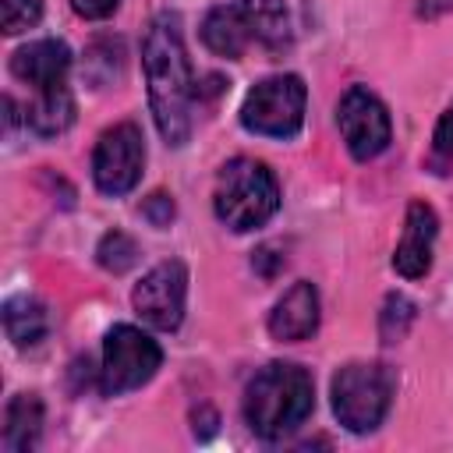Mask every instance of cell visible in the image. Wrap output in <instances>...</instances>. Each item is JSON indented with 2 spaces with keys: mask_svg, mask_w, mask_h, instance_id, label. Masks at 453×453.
Wrapping results in <instances>:
<instances>
[{
  "mask_svg": "<svg viewBox=\"0 0 453 453\" xmlns=\"http://www.w3.org/2000/svg\"><path fill=\"white\" fill-rule=\"evenodd\" d=\"M393 400V375L382 365H347L333 375V411L343 428L372 432Z\"/></svg>",
  "mask_w": 453,
  "mask_h": 453,
  "instance_id": "cell-5",
  "label": "cell"
},
{
  "mask_svg": "<svg viewBox=\"0 0 453 453\" xmlns=\"http://www.w3.org/2000/svg\"><path fill=\"white\" fill-rule=\"evenodd\" d=\"M202 39L212 53L230 60H237L248 46L283 50L290 42V14L283 0H234L205 14Z\"/></svg>",
  "mask_w": 453,
  "mask_h": 453,
  "instance_id": "cell-3",
  "label": "cell"
},
{
  "mask_svg": "<svg viewBox=\"0 0 453 453\" xmlns=\"http://www.w3.org/2000/svg\"><path fill=\"white\" fill-rule=\"evenodd\" d=\"M74 120V99H71V88L67 85H57V88H42L35 92L32 106H28V127L35 134H60L67 131V124Z\"/></svg>",
  "mask_w": 453,
  "mask_h": 453,
  "instance_id": "cell-15",
  "label": "cell"
},
{
  "mask_svg": "<svg viewBox=\"0 0 453 453\" xmlns=\"http://www.w3.org/2000/svg\"><path fill=\"white\" fill-rule=\"evenodd\" d=\"M4 329L18 347H35L50 329V315L35 297H14L4 308Z\"/></svg>",
  "mask_w": 453,
  "mask_h": 453,
  "instance_id": "cell-16",
  "label": "cell"
},
{
  "mask_svg": "<svg viewBox=\"0 0 453 453\" xmlns=\"http://www.w3.org/2000/svg\"><path fill=\"white\" fill-rule=\"evenodd\" d=\"M159 361V343L149 333L134 326H113L103 343V393L117 396L145 386L156 375Z\"/></svg>",
  "mask_w": 453,
  "mask_h": 453,
  "instance_id": "cell-7",
  "label": "cell"
},
{
  "mask_svg": "<svg viewBox=\"0 0 453 453\" xmlns=\"http://www.w3.org/2000/svg\"><path fill=\"white\" fill-rule=\"evenodd\" d=\"M432 156H435V159H453V106H446V113H442L439 124H435Z\"/></svg>",
  "mask_w": 453,
  "mask_h": 453,
  "instance_id": "cell-20",
  "label": "cell"
},
{
  "mask_svg": "<svg viewBox=\"0 0 453 453\" xmlns=\"http://www.w3.org/2000/svg\"><path fill=\"white\" fill-rule=\"evenodd\" d=\"M319 329V294L311 283H294L269 311V333L283 343L308 340Z\"/></svg>",
  "mask_w": 453,
  "mask_h": 453,
  "instance_id": "cell-13",
  "label": "cell"
},
{
  "mask_svg": "<svg viewBox=\"0 0 453 453\" xmlns=\"http://www.w3.org/2000/svg\"><path fill=\"white\" fill-rule=\"evenodd\" d=\"M39 432H42V403L32 393H18L4 414V449L25 453L35 446Z\"/></svg>",
  "mask_w": 453,
  "mask_h": 453,
  "instance_id": "cell-14",
  "label": "cell"
},
{
  "mask_svg": "<svg viewBox=\"0 0 453 453\" xmlns=\"http://www.w3.org/2000/svg\"><path fill=\"white\" fill-rule=\"evenodd\" d=\"M336 124H340V134H343V142H347L354 159L379 156L389 145V134H393L386 106L361 85L343 92V99L336 106Z\"/></svg>",
  "mask_w": 453,
  "mask_h": 453,
  "instance_id": "cell-9",
  "label": "cell"
},
{
  "mask_svg": "<svg viewBox=\"0 0 453 453\" xmlns=\"http://www.w3.org/2000/svg\"><path fill=\"white\" fill-rule=\"evenodd\" d=\"M99 265L103 269H110V273H124V269H131L134 265V258H138V244L127 237V234H120V230H110L103 241H99Z\"/></svg>",
  "mask_w": 453,
  "mask_h": 453,
  "instance_id": "cell-17",
  "label": "cell"
},
{
  "mask_svg": "<svg viewBox=\"0 0 453 453\" xmlns=\"http://www.w3.org/2000/svg\"><path fill=\"white\" fill-rule=\"evenodd\" d=\"M411 319H414V304L407 297H400V294H389L386 297V311H382V340L386 343L400 340L407 333Z\"/></svg>",
  "mask_w": 453,
  "mask_h": 453,
  "instance_id": "cell-18",
  "label": "cell"
},
{
  "mask_svg": "<svg viewBox=\"0 0 453 453\" xmlns=\"http://www.w3.org/2000/svg\"><path fill=\"white\" fill-rule=\"evenodd\" d=\"M142 163H145V145L134 124H117L103 131L96 156H92L96 188L103 195H127L142 177Z\"/></svg>",
  "mask_w": 453,
  "mask_h": 453,
  "instance_id": "cell-8",
  "label": "cell"
},
{
  "mask_svg": "<svg viewBox=\"0 0 453 453\" xmlns=\"http://www.w3.org/2000/svg\"><path fill=\"white\" fill-rule=\"evenodd\" d=\"M435 212L425 205V202H411L407 209V226H403V237L396 244V255H393V269L407 280H418L428 273L432 265V241H435Z\"/></svg>",
  "mask_w": 453,
  "mask_h": 453,
  "instance_id": "cell-12",
  "label": "cell"
},
{
  "mask_svg": "<svg viewBox=\"0 0 453 453\" xmlns=\"http://www.w3.org/2000/svg\"><path fill=\"white\" fill-rule=\"evenodd\" d=\"M142 212H145V219H149L152 226H166V223L173 219V202H170L163 191H156V195H149V198H145Z\"/></svg>",
  "mask_w": 453,
  "mask_h": 453,
  "instance_id": "cell-21",
  "label": "cell"
},
{
  "mask_svg": "<svg viewBox=\"0 0 453 453\" xmlns=\"http://www.w3.org/2000/svg\"><path fill=\"white\" fill-rule=\"evenodd\" d=\"M142 64L149 81V103L159 134L170 145H184L191 134V103H195V78L191 64L180 42V18L177 14H156L145 42H142Z\"/></svg>",
  "mask_w": 453,
  "mask_h": 453,
  "instance_id": "cell-1",
  "label": "cell"
},
{
  "mask_svg": "<svg viewBox=\"0 0 453 453\" xmlns=\"http://www.w3.org/2000/svg\"><path fill=\"white\" fill-rule=\"evenodd\" d=\"M71 4H74V11H78L81 18L99 21V18H110V14L117 11L120 0H71Z\"/></svg>",
  "mask_w": 453,
  "mask_h": 453,
  "instance_id": "cell-22",
  "label": "cell"
},
{
  "mask_svg": "<svg viewBox=\"0 0 453 453\" xmlns=\"http://www.w3.org/2000/svg\"><path fill=\"white\" fill-rule=\"evenodd\" d=\"M184 294H188V269L180 262H159L142 276L131 301L134 311L152 329H177L184 319Z\"/></svg>",
  "mask_w": 453,
  "mask_h": 453,
  "instance_id": "cell-10",
  "label": "cell"
},
{
  "mask_svg": "<svg viewBox=\"0 0 453 453\" xmlns=\"http://www.w3.org/2000/svg\"><path fill=\"white\" fill-rule=\"evenodd\" d=\"M304 120V81L297 74H273L258 81L241 106V124L265 138H290Z\"/></svg>",
  "mask_w": 453,
  "mask_h": 453,
  "instance_id": "cell-6",
  "label": "cell"
},
{
  "mask_svg": "<svg viewBox=\"0 0 453 453\" xmlns=\"http://www.w3.org/2000/svg\"><path fill=\"white\" fill-rule=\"evenodd\" d=\"M67 67H71V50H67L60 39L28 42V46H21V50L11 57L14 78L28 81L35 92L67 85Z\"/></svg>",
  "mask_w": 453,
  "mask_h": 453,
  "instance_id": "cell-11",
  "label": "cell"
},
{
  "mask_svg": "<svg viewBox=\"0 0 453 453\" xmlns=\"http://www.w3.org/2000/svg\"><path fill=\"white\" fill-rule=\"evenodd\" d=\"M311 407H315V386L301 365L273 361L248 382L244 393V418L251 432L262 439L290 435L311 414Z\"/></svg>",
  "mask_w": 453,
  "mask_h": 453,
  "instance_id": "cell-2",
  "label": "cell"
},
{
  "mask_svg": "<svg viewBox=\"0 0 453 453\" xmlns=\"http://www.w3.org/2000/svg\"><path fill=\"white\" fill-rule=\"evenodd\" d=\"M0 11H4V32L18 35V32H25L39 21L42 0H0Z\"/></svg>",
  "mask_w": 453,
  "mask_h": 453,
  "instance_id": "cell-19",
  "label": "cell"
},
{
  "mask_svg": "<svg viewBox=\"0 0 453 453\" xmlns=\"http://www.w3.org/2000/svg\"><path fill=\"white\" fill-rule=\"evenodd\" d=\"M276 205H280V188L265 163L237 156L219 170L212 209L230 230L241 234V230L262 226L276 212Z\"/></svg>",
  "mask_w": 453,
  "mask_h": 453,
  "instance_id": "cell-4",
  "label": "cell"
}]
</instances>
